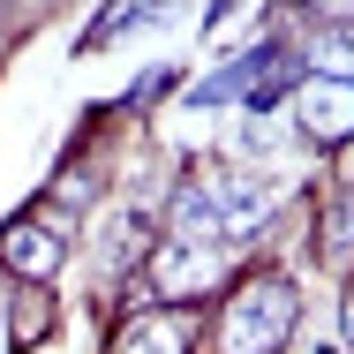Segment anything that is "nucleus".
<instances>
[{
	"label": "nucleus",
	"instance_id": "5",
	"mask_svg": "<svg viewBox=\"0 0 354 354\" xmlns=\"http://www.w3.org/2000/svg\"><path fill=\"white\" fill-rule=\"evenodd\" d=\"M189 339H196L189 309H143V317H129V324H121L113 354H189Z\"/></svg>",
	"mask_w": 354,
	"mask_h": 354
},
{
	"label": "nucleus",
	"instance_id": "4",
	"mask_svg": "<svg viewBox=\"0 0 354 354\" xmlns=\"http://www.w3.org/2000/svg\"><path fill=\"white\" fill-rule=\"evenodd\" d=\"M61 226H46V218H15V226H0V264L15 272L23 286H46L61 279Z\"/></svg>",
	"mask_w": 354,
	"mask_h": 354
},
{
	"label": "nucleus",
	"instance_id": "3",
	"mask_svg": "<svg viewBox=\"0 0 354 354\" xmlns=\"http://www.w3.org/2000/svg\"><path fill=\"white\" fill-rule=\"evenodd\" d=\"M226 279V249H189V241H166L158 249V264H151V294L158 301H196V294H212Z\"/></svg>",
	"mask_w": 354,
	"mask_h": 354
},
{
	"label": "nucleus",
	"instance_id": "6",
	"mask_svg": "<svg viewBox=\"0 0 354 354\" xmlns=\"http://www.w3.org/2000/svg\"><path fill=\"white\" fill-rule=\"evenodd\" d=\"M309 68L324 75V83H347L354 91V38H317L309 46Z\"/></svg>",
	"mask_w": 354,
	"mask_h": 354
},
{
	"label": "nucleus",
	"instance_id": "1",
	"mask_svg": "<svg viewBox=\"0 0 354 354\" xmlns=\"http://www.w3.org/2000/svg\"><path fill=\"white\" fill-rule=\"evenodd\" d=\"M294 317H301V286L286 272L241 279V294H226V309H218L212 354H279L294 339Z\"/></svg>",
	"mask_w": 354,
	"mask_h": 354
},
{
	"label": "nucleus",
	"instance_id": "7",
	"mask_svg": "<svg viewBox=\"0 0 354 354\" xmlns=\"http://www.w3.org/2000/svg\"><path fill=\"white\" fill-rule=\"evenodd\" d=\"M347 294H354V286H347Z\"/></svg>",
	"mask_w": 354,
	"mask_h": 354
},
{
	"label": "nucleus",
	"instance_id": "2",
	"mask_svg": "<svg viewBox=\"0 0 354 354\" xmlns=\"http://www.w3.org/2000/svg\"><path fill=\"white\" fill-rule=\"evenodd\" d=\"M294 129L309 143H324V151L354 143V91L347 83H324V75H301V91H294Z\"/></svg>",
	"mask_w": 354,
	"mask_h": 354
}]
</instances>
